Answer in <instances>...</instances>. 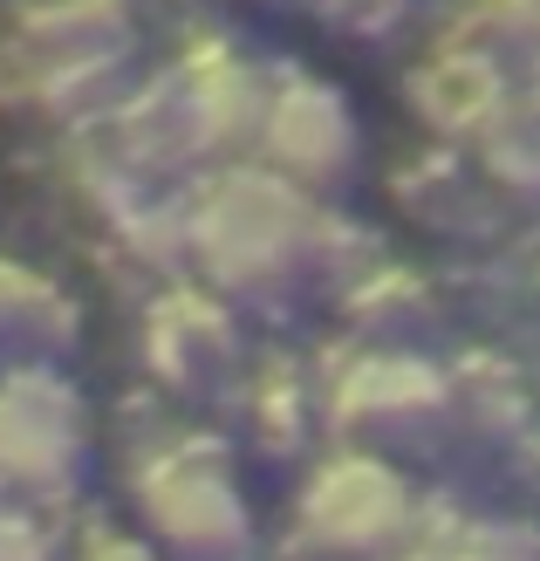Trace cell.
Wrapping results in <instances>:
<instances>
[{
	"mask_svg": "<svg viewBox=\"0 0 540 561\" xmlns=\"http://www.w3.org/2000/svg\"><path fill=\"white\" fill-rule=\"evenodd\" d=\"M315 192L288 185L253 158L198 172L179 199V247L198 267V288H212L219 301H267L295 274H315Z\"/></svg>",
	"mask_w": 540,
	"mask_h": 561,
	"instance_id": "6da1fadb",
	"label": "cell"
},
{
	"mask_svg": "<svg viewBox=\"0 0 540 561\" xmlns=\"http://www.w3.org/2000/svg\"><path fill=\"white\" fill-rule=\"evenodd\" d=\"M130 520L164 561H253L261 520L233 445L198 425H151L124 459Z\"/></svg>",
	"mask_w": 540,
	"mask_h": 561,
	"instance_id": "7a4b0ae2",
	"label": "cell"
},
{
	"mask_svg": "<svg viewBox=\"0 0 540 561\" xmlns=\"http://www.w3.org/2000/svg\"><path fill=\"white\" fill-rule=\"evenodd\" d=\"M417 520V486L377 445H329L288 500V535L308 561H390Z\"/></svg>",
	"mask_w": 540,
	"mask_h": 561,
	"instance_id": "3957f363",
	"label": "cell"
},
{
	"mask_svg": "<svg viewBox=\"0 0 540 561\" xmlns=\"http://www.w3.org/2000/svg\"><path fill=\"white\" fill-rule=\"evenodd\" d=\"M117 35L124 21H69L27 8L0 27V103L27 117L90 130L117 96Z\"/></svg>",
	"mask_w": 540,
	"mask_h": 561,
	"instance_id": "277c9868",
	"label": "cell"
},
{
	"mask_svg": "<svg viewBox=\"0 0 540 561\" xmlns=\"http://www.w3.org/2000/svg\"><path fill=\"white\" fill-rule=\"evenodd\" d=\"M96 453V417L82 390L55 363H8L0 370V500L69 507Z\"/></svg>",
	"mask_w": 540,
	"mask_h": 561,
	"instance_id": "5b68a950",
	"label": "cell"
},
{
	"mask_svg": "<svg viewBox=\"0 0 540 561\" xmlns=\"http://www.w3.org/2000/svg\"><path fill=\"white\" fill-rule=\"evenodd\" d=\"M315 390L322 425L349 438H417L451 417L445 370L404 343H343L329 363H315Z\"/></svg>",
	"mask_w": 540,
	"mask_h": 561,
	"instance_id": "8992f818",
	"label": "cell"
},
{
	"mask_svg": "<svg viewBox=\"0 0 540 561\" xmlns=\"http://www.w3.org/2000/svg\"><path fill=\"white\" fill-rule=\"evenodd\" d=\"M246 151H253V164H267V172H280L301 192H329L356 164L363 130H356V110L335 82L288 69V76H267L261 124H253Z\"/></svg>",
	"mask_w": 540,
	"mask_h": 561,
	"instance_id": "52a82bcc",
	"label": "cell"
},
{
	"mask_svg": "<svg viewBox=\"0 0 540 561\" xmlns=\"http://www.w3.org/2000/svg\"><path fill=\"white\" fill-rule=\"evenodd\" d=\"M137 356H145V377L158 390H172V398L226 383L240 370L233 301H219L198 280H164V288H151L145 316H137Z\"/></svg>",
	"mask_w": 540,
	"mask_h": 561,
	"instance_id": "ba28073f",
	"label": "cell"
},
{
	"mask_svg": "<svg viewBox=\"0 0 540 561\" xmlns=\"http://www.w3.org/2000/svg\"><path fill=\"white\" fill-rule=\"evenodd\" d=\"M404 110L417 130L445 151H479L493 137V124L514 110V82L499 76V62L472 42H438L424 62L404 76Z\"/></svg>",
	"mask_w": 540,
	"mask_h": 561,
	"instance_id": "9c48e42d",
	"label": "cell"
},
{
	"mask_svg": "<svg viewBox=\"0 0 540 561\" xmlns=\"http://www.w3.org/2000/svg\"><path fill=\"white\" fill-rule=\"evenodd\" d=\"M240 417L246 438L261 445L267 459H301L308 438L322 425V390H315V363L295 356H261L240 383Z\"/></svg>",
	"mask_w": 540,
	"mask_h": 561,
	"instance_id": "30bf717a",
	"label": "cell"
},
{
	"mask_svg": "<svg viewBox=\"0 0 540 561\" xmlns=\"http://www.w3.org/2000/svg\"><path fill=\"white\" fill-rule=\"evenodd\" d=\"M390 561H540V535L506 514H472L459 500H417V520Z\"/></svg>",
	"mask_w": 540,
	"mask_h": 561,
	"instance_id": "8fae6325",
	"label": "cell"
},
{
	"mask_svg": "<svg viewBox=\"0 0 540 561\" xmlns=\"http://www.w3.org/2000/svg\"><path fill=\"white\" fill-rule=\"evenodd\" d=\"M76 329L82 316H76L69 288H55L27 261L0 254V370L8 363H55L76 343Z\"/></svg>",
	"mask_w": 540,
	"mask_h": 561,
	"instance_id": "7c38bea8",
	"label": "cell"
},
{
	"mask_svg": "<svg viewBox=\"0 0 540 561\" xmlns=\"http://www.w3.org/2000/svg\"><path fill=\"white\" fill-rule=\"evenodd\" d=\"M424 308H432V280H424L417 267H404V261H369V267H356L349 280H343V316L363 329V343H383L390 329H404V322H417Z\"/></svg>",
	"mask_w": 540,
	"mask_h": 561,
	"instance_id": "4fadbf2b",
	"label": "cell"
},
{
	"mask_svg": "<svg viewBox=\"0 0 540 561\" xmlns=\"http://www.w3.org/2000/svg\"><path fill=\"white\" fill-rule=\"evenodd\" d=\"M479 172L499 192H540V110L514 96V110L493 124V137L479 145Z\"/></svg>",
	"mask_w": 540,
	"mask_h": 561,
	"instance_id": "5bb4252c",
	"label": "cell"
},
{
	"mask_svg": "<svg viewBox=\"0 0 540 561\" xmlns=\"http://www.w3.org/2000/svg\"><path fill=\"white\" fill-rule=\"evenodd\" d=\"M445 42H472V48H499V42H527L540 55V0H466L459 21L445 27Z\"/></svg>",
	"mask_w": 540,
	"mask_h": 561,
	"instance_id": "9a60e30c",
	"label": "cell"
},
{
	"mask_svg": "<svg viewBox=\"0 0 540 561\" xmlns=\"http://www.w3.org/2000/svg\"><path fill=\"white\" fill-rule=\"evenodd\" d=\"M62 554H69V541L48 520V507L0 500V561H62Z\"/></svg>",
	"mask_w": 540,
	"mask_h": 561,
	"instance_id": "2e32d148",
	"label": "cell"
},
{
	"mask_svg": "<svg viewBox=\"0 0 540 561\" xmlns=\"http://www.w3.org/2000/svg\"><path fill=\"white\" fill-rule=\"evenodd\" d=\"M62 561H164L137 527H110V520H90V527H76V541Z\"/></svg>",
	"mask_w": 540,
	"mask_h": 561,
	"instance_id": "e0dca14e",
	"label": "cell"
},
{
	"mask_svg": "<svg viewBox=\"0 0 540 561\" xmlns=\"http://www.w3.org/2000/svg\"><path fill=\"white\" fill-rule=\"evenodd\" d=\"M322 8L335 14V27H349V35H383V27H397L404 0H322Z\"/></svg>",
	"mask_w": 540,
	"mask_h": 561,
	"instance_id": "ac0fdd59",
	"label": "cell"
},
{
	"mask_svg": "<svg viewBox=\"0 0 540 561\" xmlns=\"http://www.w3.org/2000/svg\"><path fill=\"white\" fill-rule=\"evenodd\" d=\"M42 14H69V21H124V0H27Z\"/></svg>",
	"mask_w": 540,
	"mask_h": 561,
	"instance_id": "d6986e66",
	"label": "cell"
},
{
	"mask_svg": "<svg viewBox=\"0 0 540 561\" xmlns=\"http://www.w3.org/2000/svg\"><path fill=\"white\" fill-rule=\"evenodd\" d=\"M527 103L540 110V55H533V90H527Z\"/></svg>",
	"mask_w": 540,
	"mask_h": 561,
	"instance_id": "ffe728a7",
	"label": "cell"
}]
</instances>
